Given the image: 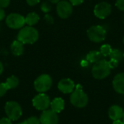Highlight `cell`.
Returning a JSON list of instances; mask_svg holds the SVG:
<instances>
[{
  "instance_id": "25",
  "label": "cell",
  "mask_w": 124,
  "mask_h": 124,
  "mask_svg": "<svg viewBox=\"0 0 124 124\" xmlns=\"http://www.w3.org/2000/svg\"><path fill=\"white\" fill-rule=\"evenodd\" d=\"M44 21H45L48 25H52V24H53V23H54V19H53V17H52L51 15L48 14V13H46V14L44 15Z\"/></svg>"
},
{
  "instance_id": "27",
  "label": "cell",
  "mask_w": 124,
  "mask_h": 124,
  "mask_svg": "<svg viewBox=\"0 0 124 124\" xmlns=\"http://www.w3.org/2000/svg\"><path fill=\"white\" fill-rule=\"evenodd\" d=\"M108 64H109L110 69H115L118 66L119 62L114 59H110V60L108 61Z\"/></svg>"
},
{
  "instance_id": "22",
  "label": "cell",
  "mask_w": 124,
  "mask_h": 124,
  "mask_svg": "<svg viewBox=\"0 0 124 124\" xmlns=\"http://www.w3.org/2000/svg\"><path fill=\"white\" fill-rule=\"evenodd\" d=\"M41 11L44 13H48L51 11L52 9V6L51 4H49V2L48 1H43L41 4V7H40Z\"/></svg>"
},
{
  "instance_id": "17",
  "label": "cell",
  "mask_w": 124,
  "mask_h": 124,
  "mask_svg": "<svg viewBox=\"0 0 124 124\" xmlns=\"http://www.w3.org/2000/svg\"><path fill=\"white\" fill-rule=\"evenodd\" d=\"M102 54L100 53V51H97V50H92V51H90L87 54H86V61L88 62H90V63H96L97 62L100 61V60H102Z\"/></svg>"
},
{
  "instance_id": "35",
  "label": "cell",
  "mask_w": 124,
  "mask_h": 124,
  "mask_svg": "<svg viewBox=\"0 0 124 124\" xmlns=\"http://www.w3.org/2000/svg\"><path fill=\"white\" fill-rule=\"evenodd\" d=\"M49 1L52 4H57L60 0H49Z\"/></svg>"
},
{
  "instance_id": "18",
  "label": "cell",
  "mask_w": 124,
  "mask_h": 124,
  "mask_svg": "<svg viewBox=\"0 0 124 124\" xmlns=\"http://www.w3.org/2000/svg\"><path fill=\"white\" fill-rule=\"evenodd\" d=\"M39 15L36 12H30L25 17V24H27L29 26H33L38 23L39 21Z\"/></svg>"
},
{
  "instance_id": "38",
  "label": "cell",
  "mask_w": 124,
  "mask_h": 124,
  "mask_svg": "<svg viewBox=\"0 0 124 124\" xmlns=\"http://www.w3.org/2000/svg\"><path fill=\"white\" fill-rule=\"evenodd\" d=\"M123 42H124V38H123Z\"/></svg>"
},
{
  "instance_id": "41",
  "label": "cell",
  "mask_w": 124,
  "mask_h": 124,
  "mask_svg": "<svg viewBox=\"0 0 124 124\" xmlns=\"http://www.w3.org/2000/svg\"><path fill=\"white\" fill-rule=\"evenodd\" d=\"M0 30H1V25H0Z\"/></svg>"
},
{
  "instance_id": "32",
  "label": "cell",
  "mask_w": 124,
  "mask_h": 124,
  "mask_svg": "<svg viewBox=\"0 0 124 124\" xmlns=\"http://www.w3.org/2000/svg\"><path fill=\"white\" fill-rule=\"evenodd\" d=\"M6 17V14H5V12L4 10V9L2 8H0V22L1 20H3Z\"/></svg>"
},
{
  "instance_id": "21",
  "label": "cell",
  "mask_w": 124,
  "mask_h": 124,
  "mask_svg": "<svg viewBox=\"0 0 124 124\" xmlns=\"http://www.w3.org/2000/svg\"><path fill=\"white\" fill-rule=\"evenodd\" d=\"M112 47L110 44H103L102 45V46L100 47V52L102 54V57H109L110 53L112 52Z\"/></svg>"
},
{
  "instance_id": "30",
  "label": "cell",
  "mask_w": 124,
  "mask_h": 124,
  "mask_svg": "<svg viewBox=\"0 0 124 124\" xmlns=\"http://www.w3.org/2000/svg\"><path fill=\"white\" fill-rule=\"evenodd\" d=\"M84 0H68V1L73 5V6H78L84 2Z\"/></svg>"
},
{
  "instance_id": "3",
  "label": "cell",
  "mask_w": 124,
  "mask_h": 124,
  "mask_svg": "<svg viewBox=\"0 0 124 124\" xmlns=\"http://www.w3.org/2000/svg\"><path fill=\"white\" fill-rule=\"evenodd\" d=\"M110 71L111 69L109 66L108 61L104 59L94 63L92 68V74L93 77L97 80L107 78L110 74Z\"/></svg>"
},
{
  "instance_id": "13",
  "label": "cell",
  "mask_w": 124,
  "mask_h": 124,
  "mask_svg": "<svg viewBox=\"0 0 124 124\" xmlns=\"http://www.w3.org/2000/svg\"><path fill=\"white\" fill-rule=\"evenodd\" d=\"M113 86L114 90L121 94H124V73H118L113 78Z\"/></svg>"
},
{
  "instance_id": "10",
  "label": "cell",
  "mask_w": 124,
  "mask_h": 124,
  "mask_svg": "<svg viewBox=\"0 0 124 124\" xmlns=\"http://www.w3.org/2000/svg\"><path fill=\"white\" fill-rule=\"evenodd\" d=\"M111 12L112 7L106 1H102L97 4L94 8V14L99 19L106 18L110 15Z\"/></svg>"
},
{
  "instance_id": "2",
  "label": "cell",
  "mask_w": 124,
  "mask_h": 124,
  "mask_svg": "<svg viewBox=\"0 0 124 124\" xmlns=\"http://www.w3.org/2000/svg\"><path fill=\"white\" fill-rule=\"evenodd\" d=\"M70 102L74 107L78 108H83L87 105L89 97L83 91V87L81 84L76 86V89H74L70 94Z\"/></svg>"
},
{
  "instance_id": "37",
  "label": "cell",
  "mask_w": 124,
  "mask_h": 124,
  "mask_svg": "<svg viewBox=\"0 0 124 124\" xmlns=\"http://www.w3.org/2000/svg\"><path fill=\"white\" fill-rule=\"evenodd\" d=\"M123 122H124V116H123Z\"/></svg>"
},
{
  "instance_id": "36",
  "label": "cell",
  "mask_w": 124,
  "mask_h": 124,
  "mask_svg": "<svg viewBox=\"0 0 124 124\" xmlns=\"http://www.w3.org/2000/svg\"><path fill=\"white\" fill-rule=\"evenodd\" d=\"M26 124V122H25V121H23V122H20V123H17V124Z\"/></svg>"
},
{
  "instance_id": "8",
  "label": "cell",
  "mask_w": 124,
  "mask_h": 124,
  "mask_svg": "<svg viewBox=\"0 0 124 124\" xmlns=\"http://www.w3.org/2000/svg\"><path fill=\"white\" fill-rule=\"evenodd\" d=\"M50 99L44 93H39L32 100L33 106L38 110H46L50 107Z\"/></svg>"
},
{
  "instance_id": "1",
  "label": "cell",
  "mask_w": 124,
  "mask_h": 124,
  "mask_svg": "<svg viewBox=\"0 0 124 124\" xmlns=\"http://www.w3.org/2000/svg\"><path fill=\"white\" fill-rule=\"evenodd\" d=\"M39 34L37 29L33 26H23L20 29L17 39L22 42L23 44H32L36 42L39 39Z\"/></svg>"
},
{
  "instance_id": "11",
  "label": "cell",
  "mask_w": 124,
  "mask_h": 124,
  "mask_svg": "<svg viewBox=\"0 0 124 124\" xmlns=\"http://www.w3.org/2000/svg\"><path fill=\"white\" fill-rule=\"evenodd\" d=\"M41 124H57L59 117L57 113L52 110H46L42 112L39 118Z\"/></svg>"
},
{
  "instance_id": "31",
  "label": "cell",
  "mask_w": 124,
  "mask_h": 124,
  "mask_svg": "<svg viewBox=\"0 0 124 124\" xmlns=\"http://www.w3.org/2000/svg\"><path fill=\"white\" fill-rule=\"evenodd\" d=\"M26 2L29 6L33 7L38 4L40 2V0H26Z\"/></svg>"
},
{
  "instance_id": "20",
  "label": "cell",
  "mask_w": 124,
  "mask_h": 124,
  "mask_svg": "<svg viewBox=\"0 0 124 124\" xmlns=\"http://www.w3.org/2000/svg\"><path fill=\"white\" fill-rule=\"evenodd\" d=\"M109 57H110V59H114L118 62H121L124 59L123 52L121 50H120L118 49H113L112 52L110 53Z\"/></svg>"
},
{
  "instance_id": "16",
  "label": "cell",
  "mask_w": 124,
  "mask_h": 124,
  "mask_svg": "<svg viewBox=\"0 0 124 124\" xmlns=\"http://www.w3.org/2000/svg\"><path fill=\"white\" fill-rule=\"evenodd\" d=\"M51 110L57 113L62 112L65 108V102L61 97H56L50 102Z\"/></svg>"
},
{
  "instance_id": "7",
  "label": "cell",
  "mask_w": 124,
  "mask_h": 124,
  "mask_svg": "<svg viewBox=\"0 0 124 124\" xmlns=\"http://www.w3.org/2000/svg\"><path fill=\"white\" fill-rule=\"evenodd\" d=\"M5 23L11 29H20L25 24V17L18 13H11L6 17Z\"/></svg>"
},
{
  "instance_id": "14",
  "label": "cell",
  "mask_w": 124,
  "mask_h": 124,
  "mask_svg": "<svg viewBox=\"0 0 124 124\" xmlns=\"http://www.w3.org/2000/svg\"><path fill=\"white\" fill-rule=\"evenodd\" d=\"M124 113L122 108L118 105H113L108 110V116L109 118L113 121L121 120L123 118Z\"/></svg>"
},
{
  "instance_id": "9",
  "label": "cell",
  "mask_w": 124,
  "mask_h": 124,
  "mask_svg": "<svg viewBox=\"0 0 124 124\" xmlns=\"http://www.w3.org/2000/svg\"><path fill=\"white\" fill-rule=\"evenodd\" d=\"M56 11L61 19H67L73 13V5L67 0H60L57 4Z\"/></svg>"
},
{
  "instance_id": "33",
  "label": "cell",
  "mask_w": 124,
  "mask_h": 124,
  "mask_svg": "<svg viewBox=\"0 0 124 124\" xmlns=\"http://www.w3.org/2000/svg\"><path fill=\"white\" fill-rule=\"evenodd\" d=\"M3 71H4V66H3L2 62L0 61V75H1V74H2Z\"/></svg>"
},
{
  "instance_id": "29",
  "label": "cell",
  "mask_w": 124,
  "mask_h": 124,
  "mask_svg": "<svg viewBox=\"0 0 124 124\" xmlns=\"http://www.w3.org/2000/svg\"><path fill=\"white\" fill-rule=\"evenodd\" d=\"M0 124H12V121L7 117H3L0 119Z\"/></svg>"
},
{
  "instance_id": "19",
  "label": "cell",
  "mask_w": 124,
  "mask_h": 124,
  "mask_svg": "<svg viewBox=\"0 0 124 124\" xmlns=\"http://www.w3.org/2000/svg\"><path fill=\"white\" fill-rule=\"evenodd\" d=\"M4 83L7 85L8 89H15L19 85V79L15 76H11L7 78Z\"/></svg>"
},
{
  "instance_id": "23",
  "label": "cell",
  "mask_w": 124,
  "mask_h": 124,
  "mask_svg": "<svg viewBox=\"0 0 124 124\" xmlns=\"http://www.w3.org/2000/svg\"><path fill=\"white\" fill-rule=\"evenodd\" d=\"M27 124H41L39 118L36 116H31L26 119L25 121Z\"/></svg>"
},
{
  "instance_id": "4",
  "label": "cell",
  "mask_w": 124,
  "mask_h": 124,
  "mask_svg": "<svg viewBox=\"0 0 124 124\" xmlns=\"http://www.w3.org/2000/svg\"><path fill=\"white\" fill-rule=\"evenodd\" d=\"M107 31L105 28L100 25H92L87 30L89 39L94 43H101L105 40Z\"/></svg>"
},
{
  "instance_id": "28",
  "label": "cell",
  "mask_w": 124,
  "mask_h": 124,
  "mask_svg": "<svg viewBox=\"0 0 124 124\" xmlns=\"http://www.w3.org/2000/svg\"><path fill=\"white\" fill-rule=\"evenodd\" d=\"M10 4V0H0V8H7Z\"/></svg>"
},
{
  "instance_id": "6",
  "label": "cell",
  "mask_w": 124,
  "mask_h": 124,
  "mask_svg": "<svg viewBox=\"0 0 124 124\" xmlns=\"http://www.w3.org/2000/svg\"><path fill=\"white\" fill-rule=\"evenodd\" d=\"M4 111L7 117L9 118L12 121L18 120L21 117L23 113L20 105L15 101L7 102L4 107Z\"/></svg>"
},
{
  "instance_id": "15",
  "label": "cell",
  "mask_w": 124,
  "mask_h": 124,
  "mask_svg": "<svg viewBox=\"0 0 124 124\" xmlns=\"http://www.w3.org/2000/svg\"><path fill=\"white\" fill-rule=\"evenodd\" d=\"M10 50L13 55L20 56L24 52V44L17 39L15 40L10 44Z\"/></svg>"
},
{
  "instance_id": "12",
  "label": "cell",
  "mask_w": 124,
  "mask_h": 124,
  "mask_svg": "<svg viewBox=\"0 0 124 124\" xmlns=\"http://www.w3.org/2000/svg\"><path fill=\"white\" fill-rule=\"evenodd\" d=\"M58 89L63 94L72 93L76 87L74 82L70 78L61 79L57 84Z\"/></svg>"
},
{
  "instance_id": "34",
  "label": "cell",
  "mask_w": 124,
  "mask_h": 124,
  "mask_svg": "<svg viewBox=\"0 0 124 124\" xmlns=\"http://www.w3.org/2000/svg\"><path fill=\"white\" fill-rule=\"evenodd\" d=\"M113 124H124L123 121H121V120H116V121H113Z\"/></svg>"
},
{
  "instance_id": "39",
  "label": "cell",
  "mask_w": 124,
  "mask_h": 124,
  "mask_svg": "<svg viewBox=\"0 0 124 124\" xmlns=\"http://www.w3.org/2000/svg\"><path fill=\"white\" fill-rule=\"evenodd\" d=\"M123 57H124V52H123Z\"/></svg>"
},
{
  "instance_id": "5",
  "label": "cell",
  "mask_w": 124,
  "mask_h": 124,
  "mask_svg": "<svg viewBox=\"0 0 124 124\" xmlns=\"http://www.w3.org/2000/svg\"><path fill=\"white\" fill-rule=\"evenodd\" d=\"M52 85V79L48 74L40 75L34 81L33 86L39 93H44L49 91Z\"/></svg>"
},
{
  "instance_id": "24",
  "label": "cell",
  "mask_w": 124,
  "mask_h": 124,
  "mask_svg": "<svg viewBox=\"0 0 124 124\" xmlns=\"http://www.w3.org/2000/svg\"><path fill=\"white\" fill-rule=\"evenodd\" d=\"M8 90L9 89L5 83H0V97H3Z\"/></svg>"
},
{
  "instance_id": "26",
  "label": "cell",
  "mask_w": 124,
  "mask_h": 124,
  "mask_svg": "<svg viewBox=\"0 0 124 124\" xmlns=\"http://www.w3.org/2000/svg\"><path fill=\"white\" fill-rule=\"evenodd\" d=\"M115 6L119 10L124 12V0H116L115 3Z\"/></svg>"
},
{
  "instance_id": "40",
  "label": "cell",
  "mask_w": 124,
  "mask_h": 124,
  "mask_svg": "<svg viewBox=\"0 0 124 124\" xmlns=\"http://www.w3.org/2000/svg\"></svg>"
}]
</instances>
